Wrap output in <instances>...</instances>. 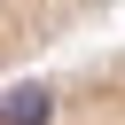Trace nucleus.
Instances as JSON below:
<instances>
[{
  "instance_id": "2",
  "label": "nucleus",
  "mask_w": 125,
  "mask_h": 125,
  "mask_svg": "<svg viewBox=\"0 0 125 125\" xmlns=\"http://www.w3.org/2000/svg\"><path fill=\"white\" fill-rule=\"evenodd\" d=\"M109 8L117 0H0V94L16 78H31V62L70 47L86 23H102Z\"/></svg>"
},
{
  "instance_id": "1",
  "label": "nucleus",
  "mask_w": 125,
  "mask_h": 125,
  "mask_svg": "<svg viewBox=\"0 0 125 125\" xmlns=\"http://www.w3.org/2000/svg\"><path fill=\"white\" fill-rule=\"evenodd\" d=\"M0 125H125V47L16 78L0 94Z\"/></svg>"
}]
</instances>
